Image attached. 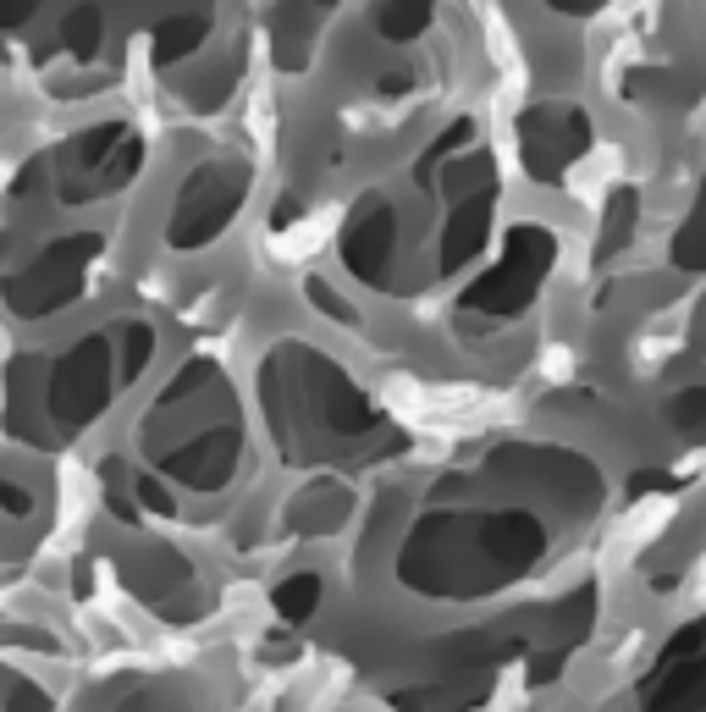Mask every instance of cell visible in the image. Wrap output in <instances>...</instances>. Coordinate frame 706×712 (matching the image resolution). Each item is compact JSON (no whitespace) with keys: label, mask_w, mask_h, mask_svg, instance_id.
<instances>
[{"label":"cell","mask_w":706,"mask_h":712,"mask_svg":"<svg viewBox=\"0 0 706 712\" xmlns=\"http://www.w3.org/2000/svg\"><path fill=\"white\" fill-rule=\"evenodd\" d=\"M62 40H67V51L73 56H95V45H100V18L84 7V12H73L67 23H62Z\"/></svg>","instance_id":"obj_1"},{"label":"cell","mask_w":706,"mask_h":712,"mask_svg":"<svg viewBox=\"0 0 706 712\" xmlns=\"http://www.w3.org/2000/svg\"><path fill=\"white\" fill-rule=\"evenodd\" d=\"M34 7H40V0H0V29H7V23H23Z\"/></svg>","instance_id":"obj_2"}]
</instances>
